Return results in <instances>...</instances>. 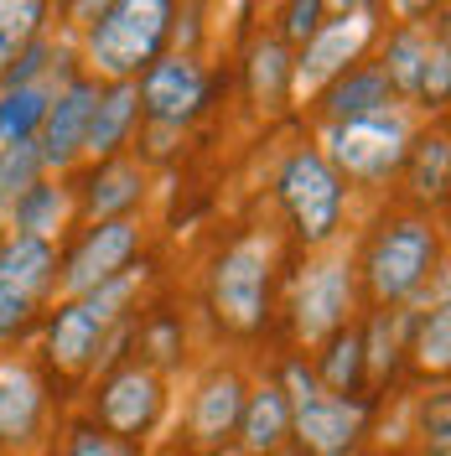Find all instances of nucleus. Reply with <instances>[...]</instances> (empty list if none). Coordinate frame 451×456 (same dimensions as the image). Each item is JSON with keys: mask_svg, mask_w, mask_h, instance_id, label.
<instances>
[{"mask_svg": "<svg viewBox=\"0 0 451 456\" xmlns=\"http://www.w3.org/2000/svg\"><path fill=\"white\" fill-rule=\"evenodd\" d=\"M37 171H42V151H37L31 141L0 145V202L16 208V202L37 187Z\"/></svg>", "mask_w": 451, "mask_h": 456, "instance_id": "nucleus-23", "label": "nucleus"}, {"mask_svg": "<svg viewBox=\"0 0 451 456\" xmlns=\"http://www.w3.org/2000/svg\"><path fill=\"white\" fill-rule=\"evenodd\" d=\"M425 57H430V37L425 31H399L390 42V57H384V78L395 94H421V73H425Z\"/></svg>", "mask_w": 451, "mask_h": 456, "instance_id": "nucleus-22", "label": "nucleus"}, {"mask_svg": "<svg viewBox=\"0 0 451 456\" xmlns=\"http://www.w3.org/2000/svg\"><path fill=\"white\" fill-rule=\"evenodd\" d=\"M447 347H451V316H447V306H436V312L421 322V342H415V353H421L425 369H447Z\"/></svg>", "mask_w": 451, "mask_h": 456, "instance_id": "nucleus-29", "label": "nucleus"}, {"mask_svg": "<svg viewBox=\"0 0 451 456\" xmlns=\"http://www.w3.org/2000/svg\"><path fill=\"white\" fill-rule=\"evenodd\" d=\"M57 218H62V192L57 187H31L27 198L16 202V224L27 228L31 239H47Z\"/></svg>", "mask_w": 451, "mask_h": 456, "instance_id": "nucleus-28", "label": "nucleus"}, {"mask_svg": "<svg viewBox=\"0 0 451 456\" xmlns=\"http://www.w3.org/2000/svg\"><path fill=\"white\" fill-rule=\"evenodd\" d=\"M451 84V68H447V42H436L430 57H425V73H421V99L425 104H441Z\"/></svg>", "mask_w": 451, "mask_h": 456, "instance_id": "nucleus-30", "label": "nucleus"}, {"mask_svg": "<svg viewBox=\"0 0 451 456\" xmlns=\"http://www.w3.org/2000/svg\"><path fill=\"white\" fill-rule=\"evenodd\" d=\"M316 16H322V5H291V21H285V31H291V37H311V31L322 27V21H316Z\"/></svg>", "mask_w": 451, "mask_h": 456, "instance_id": "nucleus-35", "label": "nucleus"}, {"mask_svg": "<svg viewBox=\"0 0 451 456\" xmlns=\"http://www.w3.org/2000/svg\"><path fill=\"white\" fill-rule=\"evenodd\" d=\"M135 281H141L135 270H119V275H110L104 285L84 290L68 312H57V322H53V358H57V369L78 373V369H88V363H94L104 327H110L114 316H119V306L130 301Z\"/></svg>", "mask_w": 451, "mask_h": 456, "instance_id": "nucleus-3", "label": "nucleus"}, {"mask_svg": "<svg viewBox=\"0 0 451 456\" xmlns=\"http://www.w3.org/2000/svg\"><path fill=\"white\" fill-rule=\"evenodd\" d=\"M430 265H436V233H430V224L405 218V224L379 233V244L368 255V281H373V290L384 301H399V296H410L430 275Z\"/></svg>", "mask_w": 451, "mask_h": 456, "instance_id": "nucleus-6", "label": "nucleus"}, {"mask_svg": "<svg viewBox=\"0 0 451 456\" xmlns=\"http://www.w3.org/2000/svg\"><path fill=\"white\" fill-rule=\"evenodd\" d=\"M281 198L291 208L296 228H301V239H311V244L332 239L338 213H342V187H338V171L327 167V156L296 151L281 171Z\"/></svg>", "mask_w": 451, "mask_h": 456, "instance_id": "nucleus-4", "label": "nucleus"}, {"mask_svg": "<svg viewBox=\"0 0 451 456\" xmlns=\"http://www.w3.org/2000/svg\"><path fill=\"white\" fill-rule=\"evenodd\" d=\"M250 88L254 99L265 104V110H281L285 94H291V57H285L281 42H259L250 57Z\"/></svg>", "mask_w": 451, "mask_h": 456, "instance_id": "nucleus-21", "label": "nucleus"}, {"mask_svg": "<svg viewBox=\"0 0 451 456\" xmlns=\"http://www.w3.org/2000/svg\"><path fill=\"white\" fill-rule=\"evenodd\" d=\"M99 415L114 436H141V430L156 426L161 415V379L151 369H125L114 373L99 395Z\"/></svg>", "mask_w": 451, "mask_h": 456, "instance_id": "nucleus-12", "label": "nucleus"}, {"mask_svg": "<svg viewBox=\"0 0 451 456\" xmlns=\"http://www.w3.org/2000/svg\"><path fill=\"white\" fill-rule=\"evenodd\" d=\"M167 16L171 5L161 0H125V5H104L99 11V21L88 31V57H94V68L99 73H110V78H130V73H141V62L156 57L161 47V37H167Z\"/></svg>", "mask_w": 451, "mask_h": 456, "instance_id": "nucleus-1", "label": "nucleus"}, {"mask_svg": "<svg viewBox=\"0 0 451 456\" xmlns=\"http://www.w3.org/2000/svg\"><path fill=\"white\" fill-rule=\"evenodd\" d=\"M425 452L447 456V399H436V404L425 410Z\"/></svg>", "mask_w": 451, "mask_h": 456, "instance_id": "nucleus-32", "label": "nucleus"}, {"mask_svg": "<svg viewBox=\"0 0 451 456\" xmlns=\"http://www.w3.org/2000/svg\"><path fill=\"white\" fill-rule=\"evenodd\" d=\"M348 316V265L342 259H316L296 285V332L307 342L332 338Z\"/></svg>", "mask_w": 451, "mask_h": 456, "instance_id": "nucleus-8", "label": "nucleus"}, {"mask_svg": "<svg viewBox=\"0 0 451 456\" xmlns=\"http://www.w3.org/2000/svg\"><path fill=\"white\" fill-rule=\"evenodd\" d=\"M285 384H291V395H285L291 420H296L311 456H348L358 446V436H364V404H348V399L327 395L301 363L285 369Z\"/></svg>", "mask_w": 451, "mask_h": 456, "instance_id": "nucleus-2", "label": "nucleus"}, {"mask_svg": "<svg viewBox=\"0 0 451 456\" xmlns=\"http://www.w3.org/2000/svg\"><path fill=\"white\" fill-rule=\"evenodd\" d=\"M405 141H410V125L399 119L395 110L364 114V119H348L332 135V161H338L348 176H364V182H379L399 167L405 156Z\"/></svg>", "mask_w": 451, "mask_h": 456, "instance_id": "nucleus-7", "label": "nucleus"}, {"mask_svg": "<svg viewBox=\"0 0 451 456\" xmlns=\"http://www.w3.org/2000/svg\"><path fill=\"white\" fill-rule=\"evenodd\" d=\"M368 353V347H364ZM368 363H373V373H384L390 363H395V327H390V316L373 327V353H368Z\"/></svg>", "mask_w": 451, "mask_h": 456, "instance_id": "nucleus-34", "label": "nucleus"}, {"mask_svg": "<svg viewBox=\"0 0 451 456\" xmlns=\"http://www.w3.org/2000/svg\"><path fill=\"white\" fill-rule=\"evenodd\" d=\"M390 99H395L390 78H384L379 68H364V73H348V78L327 94V114H332V125H348V119L390 110Z\"/></svg>", "mask_w": 451, "mask_h": 456, "instance_id": "nucleus-17", "label": "nucleus"}, {"mask_svg": "<svg viewBox=\"0 0 451 456\" xmlns=\"http://www.w3.org/2000/svg\"><path fill=\"white\" fill-rule=\"evenodd\" d=\"M68 456H130V446H125V441H110V436H94V430H84V436L68 446Z\"/></svg>", "mask_w": 451, "mask_h": 456, "instance_id": "nucleus-33", "label": "nucleus"}, {"mask_svg": "<svg viewBox=\"0 0 451 456\" xmlns=\"http://www.w3.org/2000/svg\"><path fill=\"white\" fill-rule=\"evenodd\" d=\"M239 415H244V384H239V373H213L198 389V404H193V436H198L202 446H218L224 436H234Z\"/></svg>", "mask_w": 451, "mask_h": 456, "instance_id": "nucleus-14", "label": "nucleus"}, {"mask_svg": "<svg viewBox=\"0 0 451 456\" xmlns=\"http://www.w3.org/2000/svg\"><path fill=\"white\" fill-rule=\"evenodd\" d=\"M42 21V5H16V0H0V73L31 47V31Z\"/></svg>", "mask_w": 451, "mask_h": 456, "instance_id": "nucleus-25", "label": "nucleus"}, {"mask_svg": "<svg viewBox=\"0 0 451 456\" xmlns=\"http://www.w3.org/2000/svg\"><path fill=\"white\" fill-rule=\"evenodd\" d=\"M141 167H130V161H114L99 182H94V218H110V213H119V208H130V202L141 198Z\"/></svg>", "mask_w": 451, "mask_h": 456, "instance_id": "nucleus-24", "label": "nucleus"}, {"mask_svg": "<svg viewBox=\"0 0 451 456\" xmlns=\"http://www.w3.org/2000/svg\"><path fill=\"white\" fill-rule=\"evenodd\" d=\"M47 104H53V94H47L42 84L5 88V99H0V145L31 141V130L47 119Z\"/></svg>", "mask_w": 451, "mask_h": 456, "instance_id": "nucleus-20", "label": "nucleus"}, {"mask_svg": "<svg viewBox=\"0 0 451 456\" xmlns=\"http://www.w3.org/2000/svg\"><path fill=\"white\" fill-rule=\"evenodd\" d=\"M239 426H244V446H250V452H275L285 441V430H291V404H285V395L275 384H265V389L244 404Z\"/></svg>", "mask_w": 451, "mask_h": 456, "instance_id": "nucleus-18", "label": "nucleus"}, {"mask_svg": "<svg viewBox=\"0 0 451 456\" xmlns=\"http://www.w3.org/2000/svg\"><path fill=\"white\" fill-rule=\"evenodd\" d=\"M53 281V249L47 239H31V233H16L5 249H0V285L21 290V296H37L42 285Z\"/></svg>", "mask_w": 451, "mask_h": 456, "instance_id": "nucleus-16", "label": "nucleus"}, {"mask_svg": "<svg viewBox=\"0 0 451 456\" xmlns=\"http://www.w3.org/2000/svg\"><path fill=\"white\" fill-rule=\"evenodd\" d=\"M94 104H99V88L94 84H68L57 94V104H47V119H42V167H73L78 151L88 141V119H94Z\"/></svg>", "mask_w": 451, "mask_h": 456, "instance_id": "nucleus-11", "label": "nucleus"}, {"mask_svg": "<svg viewBox=\"0 0 451 456\" xmlns=\"http://www.w3.org/2000/svg\"><path fill=\"white\" fill-rule=\"evenodd\" d=\"M135 88L130 84H114L99 104H94V119H88V141L84 151H99V156H110L114 145L125 141V130H130V119H135Z\"/></svg>", "mask_w": 451, "mask_h": 456, "instance_id": "nucleus-19", "label": "nucleus"}, {"mask_svg": "<svg viewBox=\"0 0 451 456\" xmlns=\"http://www.w3.org/2000/svg\"><path fill=\"white\" fill-rule=\"evenodd\" d=\"M27 312H31L27 296H21V290H11V285H0V338H5V332H16V327L27 322Z\"/></svg>", "mask_w": 451, "mask_h": 456, "instance_id": "nucleus-31", "label": "nucleus"}, {"mask_svg": "<svg viewBox=\"0 0 451 456\" xmlns=\"http://www.w3.org/2000/svg\"><path fill=\"white\" fill-rule=\"evenodd\" d=\"M130 249H135V224H130V218L99 224L94 233H88V244L73 255L68 275H62V290H68V296H84V290H94V285H104L110 275L125 270Z\"/></svg>", "mask_w": 451, "mask_h": 456, "instance_id": "nucleus-13", "label": "nucleus"}, {"mask_svg": "<svg viewBox=\"0 0 451 456\" xmlns=\"http://www.w3.org/2000/svg\"><path fill=\"white\" fill-rule=\"evenodd\" d=\"M358 373H364V338H338L332 342V353H327V363H322V384L327 389H338V395H348L353 384H358Z\"/></svg>", "mask_w": 451, "mask_h": 456, "instance_id": "nucleus-27", "label": "nucleus"}, {"mask_svg": "<svg viewBox=\"0 0 451 456\" xmlns=\"http://www.w3.org/2000/svg\"><path fill=\"white\" fill-rule=\"evenodd\" d=\"M37 420H42V389L31 369L0 363V441H31Z\"/></svg>", "mask_w": 451, "mask_h": 456, "instance_id": "nucleus-15", "label": "nucleus"}, {"mask_svg": "<svg viewBox=\"0 0 451 456\" xmlns=\"http://www.w3.org/2000/svg\"><path fill=\"white\" fill-rule=\"evenodd\" d=\"M364 37H368V11H353V16H342L332 27H316L301 62H291V88L296 94H316L332 73L348 68V57L364 47Z\"/></svg>", "mask_w": 451, "mask_h": 456, "instance_id": "nucleus-9", "label": "nucleus"}, {"mask_svg": "<svg viewBox=\"0 0 451 456\" xmlns=\"http://www.w3.org/2000/svg\"><path fill=\"white\" fill-rule=\"evenodd\" d=\"M265 281H270V239H244L218 259L213 275V306L228 327L254 332L265 316Z\"/></svg>", "mask_w": 451, "mask_h": 456, "instance_id": "nucleus-5", "label": "nucleus"}, {"mask_svg": "<svg viewBox=\"0 0 451 456\" xmlns=\"http://www.w3.org/2000/svg\"><path fill=\"white\" fill-rule=\"evenodd\" d=\"M447 135H425L421 145H415V192L421 198H441L447 192Z\"/></svg>", "mask_w": 451, "mask_h": 456, "instance_id": "nucleus-26", "label": "nucleus"}, {"mask_svg": "<svg viewBox=\"0 0 451 456\" xmlns=\"http://www.w3.org/2000/svg\"><path fill=\"white\" fill-rule=\"evenodd\" d=\"M202 68L193 57H161V62H151V73H145L141 84V99L145 114L156 119V125H182V119H193L202 104Z\"/></svg>", "mask_w": 451, "mask_h": 456, "instance_id": "nucleus-10", "label": "nucleus"}]
</instances>
